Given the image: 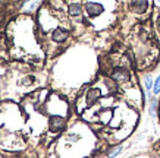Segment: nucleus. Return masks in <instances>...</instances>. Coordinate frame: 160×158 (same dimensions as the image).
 I'll list each match as a JSON object with an SVG mask.
<instances>
[{
  "mask_svg": "<svg viewBox=\"0 0 160 158\" xmlns=\"http://www.w3.org/2000/svg\"><path fill=\"white\" fill-rule=\"evenodd\" d=\"M98 97H100V91H98L97 88H92V89H90V91L87 92V103L88 104H92Z\"/></svg>",
  "mask_w": 160,
  "mask_h": 158,
  "instance_id": "nucleus-5",
  "label": "nucleus"
},
{
  "mask_svg": "<svg viewBox=\"0 0 160 158\" xmlns=\"http://www.w3.org/2000/svg\"><path fill=\"white\" fill-rule=\"evenodd\" d=\"M157 28H159V31H160V18H159V21H157Z\"/></svg>",
  "mask_w": 160,
  "mask_h": 158,
  "instance_id": "nucleus-13",
  "label": "nucleus"
},
{
  "mask_svg": "<svg viewBox=\"0 0 160 158\" xmlns=\"http://www.w3.org/2000/svg\"><path fill=\"white\" fill-rule=\"evenodd\" d=\"M68 139H69V141H73V142H75V141H78V139H79V135H69Z\"/></svg>",
  "mask_w": 160,
  "mask_h": 158,
  "instance_id": "nucleus-12",
  "label": "nucleus"
},
{
  "mask_svg": "<svg viewBox=\"0 0 160 158\" xmlns=\"http://www.w3.org/2000/svg\"><path fill=\"white\" fill-rule=\"evenodd\" d=\"M63 126H65V119H63V117H60V116H53V117H50L49 127L53 130V132L60 130Z\"/></svg>",
  "mask_w": 160,
  "mask_h": 158,
  "instance_id": "nucleus-2",
  "label": "nucleus"
},
{
  "mask_svg": "<svg viewBox=\"0 0 160 158\" xmlns=\"http://www.w3.org/2000/svg\"><path fill=\"white\" fill-rule=\"evenodd\" d=\"M112 76H113V79H115L116 82H126L128 79H129L131 75H129V72H128L126 69H123V67H118L116 70L113 72Z\"/></svg>",
  "mask_w": 160,
  "mask_h": 158,
  "instance_id": "nucleus-3",
  "label": "nucleus"
},
{
  "mask_svg": "<svg viewBox=\"0 0 160 158\" xmlns=\"http://www.w3.org/2000/svg\"><path fill=\"white\" fill-rule=\"evenodd\" d=\"M81 10H82V6L79 5V3H72V5L69 6V13L72 15V16H79Z\"/></svg>",
  "mask_w": 160,
  "mask_h": 158,
  "instance_id": "nucleus-7",
  "label": "nucleus"
},
{
  "mask_svg": "<svg viewBox=\"0 0 160 158\" xmlns=\"http://www.w3.org/2000/svg\"><path fill=\"white\" fill-rule=\"evenodd\" d=\"M121 151H122V146H116V148L113 149V151H110V152H109V158H115V157H118V155L121 154Z\"/></svg>",
  "mask_w": 160,
  "mask_h": 158,
  "instance_id": "nucleus-10",
  "label": "nucleus"
},
{
  "mask_svg": "<svg viewBox=\"0 0 160 158\" xmlns=\"http://www.w3.org/2000/svg\"><path fill=\"white\" fill-rule=\"evenodd\" d=\"M157 113V98H151L150 100V114L156 116Z\"/></svg>",
  "mask_w": 160,
  "mask_h": 158,
  "instance_id": "nucleus-8",
  "label": "nucleus"
},
{
  "mask_svg": "<svg viewBox=\"0 0 160 158\" xmlns=\"http://www.w3.org/2000/svg\"><path fill=\"white\" fill-rule=\"evenodd\" d=\"M153 92H154L156 95L160 92V75L157 76V79L154 81V84H153Z\"/></svg>",
  "mask_w": 160,
  "mask_h": 158,
  "instance_id": "nucleus-9",
  "label": "nucleus"
},
{
  "mask_svg": "<svg viewBox=\"0 0 160 158\" xmlns=\"http://www.w3.org/2000/svg\"><path fill=\"white\" fill-rule=\"evenodd\" d=\"M131 7L134 10H137L138 13H141V12H144L147 9V2H132Z\"/></svg>",
  "mask_w": 160,
  "mask_h": 158,
  "instance_id": "nucleus-6",
  "label": "nucleus"
},
{
  "mask_svg": "<svg viewBox=\"0 0 160 158\" xmlns=\"http://www.w3.org/2000/svg\"><path fill=\"white\" fill-rule=\"evenodd\" d=\"M84 7H85V12H87L88 16H98V15L103 12V5H100V3H94V2H87L85 5H84Z\"/></svg>",
  "mask_w": 160,
  "mask_h": 158,
  "instance_id": "nucleus-1",
  "label": "nucleus"
},
{
  "mask_svg": "<svg viewBox=\"0 0 160 158\" xmlns=\"http://www.w3.org/2000/svg\"><path fill=\"white\" fill-rule=\"evenodd\" d=\"M144 82H146V88H147V89H151V88H153V79H151L150 76H147Z\"/></svg>",
  "mask_w": 160,
  "mask_h": 158,
  "instance_id": "nucleus-11",
  "label": "nucleus"
},
{
  "mask_svg": "<svg viewBox=\"0 0 160 158\" xmlns=\"http://www.w3.org/2000/svg\"><path fill=\"white\" fill-rule=\"evenodd\" d=\"M52 37H53L54 41L62 43V41H65V40L69 37V32L66 31V29H63V28H56L53 31V34H52Z\"/></svg>",
  "mask_w": 160,
  "mask_h": 158,
  "instance_id": "nucleus-4",
  "label": "nucleus"
}]
</instances>
